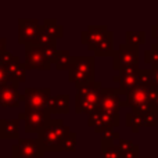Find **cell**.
<instances>
[{"instance_id": "1", "label": "cell", "mask_w": 158, "mask_h": 158, "mask_svg": "<svg viewBox=\"0 0 158 158\" xmlns=\"http://www.w3.org/2000/svg\"><path fill=\"white\" fill-rule=\"evenodd\" d=\"M69 133H71V129L68 125L64 123L63 119H50L47 125L40 129L36 140L44 153L63 151V144Z\"/></svg>"}, {"instance_id": "2", "label": "cell", "mask_w": 158, "mask_h": 158, "mask_svg": "<svg viewBox=\"0 0 158 158\" xmlns=\"http://www.w3.org/2000/svg\"><path fill=\"white\" fill-rule=\"evenodd\" d=\"M96 77V60L94 56L89 57H72L68 69V81L75 85V87L85 86L94 82Z\"/></svg>"}, {"instance_id": "3", "label": "cell", "mask_w": 158, "mask_h": 158, "mask_svg": "<svg viewBox=\"0 0 158 158\" xmlns=\"http://www.w3.org/2000/svg\"><path fill=\"white\" fill-rule=\"evenodd\" d=\"M101 89H103V86L97 81L77 89V94H75V112L77 114L89 115L94 110H97L98 104H100Z\"/></svg>"}, {"instance_id": "4", "label": "cell", "mask_w": 158, "mask_h": 158, "mask_svg": "<svg viewBox=\"0 0 158 158\" xmlns=\"http://www.w3.org/2000/svg\"><path fill=\"white\" fill-rule=\"evenodd\" d=\"M52 119V114L47 108L43 110H31L25 108L24 112H19L18 121H24L27 133H39L40 129L47 125Z\"/></svg>"}, {"instance_id": "5", "label": "cell", "mask_w": 158, "mask_h": 158, "mask_svg": "<svg viewBox=\"0 0 158 158\" xmlns=\"http://www.w3.org/2000/svg\"><path fill=\"white\" fill-rule=\"evenodd\" d=\"M139 49L131 47L128 44H119V49L112 56V68L117 71L128 68H139Z\"/></svg>"}, {"instance_id": "6", "label": "cell", "mask_w": 158, "mask_h": 158, "mask_svg": "<svg viewBox=\"0 0 158 158\" xmlns=\"http://www.w3.org/2000/svg\"><path fill=\"white\" fill-rule=\"evenodd\" d=\"M50 98H52L50 87H27L22 93V101L25 103V108L31 110L47 108Z\"/></svg>"}, {"instance_id": "7", "label": "cell", "mask_w": 158, "mask_h": 158, "mask_svg": "<svg viewBox=\"0 0 158 158\" xmlns=\"http://www.w3.org/2000/svg\"><path fill=\"white\" fill-rule=\"evenodd\" d=\"M121 94H126V92L122 89H112V87L101 89L98 108L110 114H119V110L122 107H126L125 101L119 98Z\"/></svg>"}, {"instance_id": "8", "label": "cell", "mask_w": 158, "mask_h": 158, "mask_svg": "<svg viewBox=\"0 0 158 158\" xmlns=\"http://www.w3.org/2000/svg\"><path fill=\"white\" fill-rule=\"evenodd\" d=\"M87 125L92 126L97 133H100L104 129H110V128H118L121 125V115L119 114H110L106 112L103 110L97 108L89 114L87 118Z\"/></svg>"}, {"instance_id": "9", "label": "cell", "mask_w": 158, "mask_h": 158, "mask_svg": "<svg viewBox=\"0 0 158 158\" xmlns=\"http://www.w3.org/2000/svg\"><path fill=\"white\" fill-rule=\"evenodd\" d=\"M24 64L28 69H40V71H49L53 64L49 58L44 56L43 47L27 44L25 46V61Z\"/></svg>"}, {"instance_id": "10", "label": "cell", "mask_w": 158, "mask_h": 158, "mask_svg": "<svg viewBox=\"0 0 158 158\" xmlns=\"http://www.w3.org/2000/svg\"><path fill=\"white\" fill-rule=\"evenodd\" d=\"M44 154L36 139H18V143L11 147V157L43 158Z\"/></svg>"}, {"instance_id": "11", "label": "cell", "mask_w": 158, "mask_h": 158, "mask_svg": "<svg viewBox=\"0 0 158 158\" xmlns=\"http://www.w3.org/2000/svg\"><path fill=\"white\" fill-rule=\"evenodd\" d=\"M42 25L35 18H19L18 19V43L33 44L39 35Z\"/></svg>"}, {"instance_id": "12", "label": "cell", "mask_w": 158, "mask_h": 158, "mask_svg": "<svg viewBox=\"0 0 158 158\" xmlns=\"http://www.w3.org/2000/svg\"><path fill=\"white\" fill-rule=\"evenodd\" d=\"M19 85L14 82H8L0 87V107L4 108H17L22 101V94L18 89Z\"/></svg>"}, {"instance_id": "13", "label": "cell", "mask_w": 158, "mask_h": 158, "mask_svg": "<svg viewBox=\"0 0 158 158\" xmlns=\"http://www.w3.org/2000/svg\"><path fill=\"white\" fill-rule=\"evenodd\" d=\"M107 25H89L86 31L81 33V42L87 46V50H94L96 46L101 42V39L107 35Z\"/></svg>"}, {"instance_id": "14", "label": "cell", "mask_w": 158, "mask_h": 158, "mask_svg": "<svg viewBox=\"0 0 158 158\" xmlns=\"http://www.w3.org/2000/svg\"><path fill=\"white\" fill-rule=\"evenodd\" d=\"M139 71L140 68H128L119 71V74L115 75L112 81L121 85V89L125 90L126 93L136 87L139 85Z\"/></svg>"}, {"instance_id": "15", "label": "cell", "mask_w": 158, "mask_h": 158, "mask_svg": "<svg viewBox=\"0 0 158 158\" xmlns=\"http://www.w3.org/2000/svg\"><path fill=\"white\" fill-rule=\"evenodd\" d=\"M6 72H7L8 82H14V83H22L27 81V65L19 61V57L15 56L14 60L11 61L8 65L4 67Z\"/></svg>"}, {"instance_id": "16", "label": "cell", "mask_w": 158, "mask_h": 158, "mask_svg": "<svg viewBox=\"0 0 158 158\" xmlns=\"http://www.w3.org/2000/svg\"><path fill=\"white\" fill-rule=\"evenodd\" d=\"M0 139L2 140L19 139V121L0 119Z\"/></svg>"}, {"instance_id": "17", "label": "cell", "mask_w": 158, "mask_h": 158, "mask_svg": "<svg viewBox=\"0 0 158 158\" xmlns=\"http://www.w3.org/2000/svg\"><path fill=\"white\" fill-rule=\"evenodd\" d=\"M47 110L50 111V114H68L69 112V94L64 93V94L53 96L49 100Z\"/></svg>"}, {"instance_id": "18", "label": "cell", "mask_w": 158, "mask_h": 158, "mask_svg": "<svg viewBox=\"0 0 158 158\" xmlns=\"http://www.w3.org/2000/svg\"><path fill=\"white\" fill-rule=\"evenodd\" d=\"M94 52L96 57H112L115 53L114 50V32L108 31L107 35L101 39V42L96 46Z\"/></svg>"}, {"instance_id": "19", "label": "cell", "mask_w": 158, "mask_h": 158, "mask_svg": "<svg viewBox=\"0 0 158 158\" xmlns=\"http://www.w3.org/2000/svg\"><path fill=\"white\" fill-rule=\"evenodd\" d=\"M118 147L121 150L122 158H139V146L129 139H119Z\"/></svg>"}, {"instance_id": "20", "label": "cell", "mask_w": 158, "mask_h": 158, "mask_svg": "<svg viewBox=\"0 0 158 158\" xmlns=\"http://www.w3.org/2000/svg\"><path fill=\"white\" fill-rule=\"evenodd\" d=\"M100 158H122L121 150L118 144H114V142H107L100 139Z\"/></svg>"}, {"instance_id": "21", "label": "cell", "mask_w": 158, "mask_h": 158, "mask_svg": "<svg viewBox=\"0 0 158 158\" xmlns=\"http://www.w3.org/2000/svg\"><path fill=\"white\" fill-rule=\"evenodd\" d=\"M42 27H43V29L46 31L49 35H52L56 40H57V39H61L64 36V27L58 24L56 18H46L43 21V25H42Z\"/></svg>"}, {"instance_id": "22", "label": "cell", "mask_w": 158, "mask_h": 158, "mask_svg": "<svg viewBox=\"0 0 158 158\" xmlns=\"http://www.w3.org/2000/svg\"><path fill=\"white\" fill-rule=\"evenodd\" d=\"M146 32L144 31H128L125 32V44L135 49H139L140 44H144Z\"/></svg>"}, {"instance_id": "23", "label": "cell", "mask_w": 158, "mask_h": 158, "mask_svg": "<svg viewBox=\"0 0 158 158\" xmlns=\"http://www.w3.org/2000/svg\"><path fill=\"white\" fill-rule=\"evenodd\" d=\"M71 60H72V56L69 53V50H58L53 64H54V67L58 71H63V69H69Z\"/></svg>"}, {"instance_id": "24", "label": "cell", "mask_w": 158, "mask_h": 158, "mask_svg": "<svg viewBox=\"0 0 158 158\" xmlns=\"http://www.w3.org/2000/svg\"><path fill=\"white\" fill-rule=\"evenodd\" d=\"M33 46H39V47L57 46V40H56V39L53 38L52 35H49V33H47L46 31L43 29V27H42V28H40V31H39L38 38H36L35 43H33Z\"/></svg>"}, {"instance_id": "25", "label": "cell", "mask_w": 158, "mask_h": 158, "mask_svg": "<svg viewBox=\"0 0 158 158\" xmlns=\"http://www.w3.org/2000/svg\"><path fill=\"white\" fill-rule=\"evenodd\" d=\"M125 125L129 126V128L132 129V132H133V133H137V132H139V129L142 128V117L133 114L132 111L126 112V114H125Z\"/></svg>"}, {"instance_id": "26", "label": "cell", "mask_w": 158, "mask_h": 158, "mask_svg": "<svg viewBox=\"0 0 158 158\" xmlns=\"http://www.w3.org/2000/svg\"><path fill=\"white\" fill-rule=\"evenodd\" d=\"M144 63L153 65H158V44L153 43L148 50L144 52Z\"/></svg>"}, {"instance_id": "27", "label": "cell", "mask_w": 158, "mask_h": 158, "mask_svg": "<svg viewBox=\"0 0 158 158\" xmlns=\"http://www.w3.org/2000/svg\"><path fill=\"white\" fill-rule=\"evenodd\" d=\"M142 126H146V128H154V126H158V114L157 111H150L148 114H144L142 117Z\"/></svg>"}, {"instance_id": "28", "label": "cell", "mask_w": 158, "mask_h": 158, "mask_svg": "<svg viewBox=\"0 0 158 158\" xmlns=\"http://www.w3.org/2000/svg\"><path fill=\"white\" fill-rule=\"evenodd\" d=\"M100 136L101 140H107V142H115V140H119L121 139V135L115 131L114 128H110V129H104V131L100 132Z\"/></svg>"}, {"instance_id": "29", "label": "cell", "mask_w": 158, "mask_h": 158, "mask_svg": "<svg viewBox=\"0 0 158 158\" xmlns=\"http://www.w3.org/2000/svg\"><path fill=\"white\" fill-rule=\"evenodd\" d=\"M75 150H77V133L71 132L63 144V151H71V153H74Z\"/></svg>"}, {"instance_id": "30", "label": "cell", "mask_w": 158, "mask_h": 158, "mask_svg": "<svg viewBox=\"0 0 158 158\" xmlns=\"http://www.w3.org/2000/svg\"><path fill=\"white\" fill-rule=\"evenodd\" d=\"M153 82V72L151 69H140L139 71V85H150Z\"/></svg>"}, {"instance_id": "31", "label": "cell", "mask_w": 158, "mask_h": 158, "mask_svg": "<svg viewBox=\"0 0 158 158\" xmlns=\"http://www.w3.org/2000/svg\"><path fill=\"white\" fill-rule=\"evenodd\" d=\"M14 57H15V56H14L13 53L8 52V50H6V52L3 53L2 56H0V65H3V67L8 65V64H10L11 61L14 60Z\"/></svg>"}, {"instance_id": "32", "label": "cell", "mask_w": 158, "mask_h": 158, "mask_svg": "<svg viewBox=\"0 0 158 158\" xmlns=\"http://www.w3.org/2000/svg\"><path fill=\"white\" fill-rule=\"evenodd\" d=\"M6 83H8V77L7 72H6V68L3 65H0V87L4 86Z\"/></svg>"}, {"instance_id": "33", "label": "cell", "mask_w": 158, "mask_h": 158, "mask_svg": "<svg viewBox=\"0 0 158 158\" xmlns=\"http://www.w3.org/2000/svg\"><path fill=\"white\" fill-rule=\"evenodd\" d=\"M150 69L153 72V83L158 87V65H153Z\"/></svg>"}, {"instance_id": "34", "label": "cell", "mask_w": 158, "mask_h": 158, "mask_svg": "<svg viewBox=\"0 0 158 158\" xmlns=\"http://www.w3.org/2000/svg\"><path fill=\"white\" fill-rule=\"evenodd\" d=\"M6 46H7V39L3 38V36L0 35V56H2L3 53L7 50V49H6Z\"/></svg>"}, {"instance_id": "35", "label": "cell", "mask_w": 158, "mask_h": 158, "mask_svg": "<svg viewBox=\"0 0 158 158\" xmlns=\"http://www.w3.org/2000/svg\"><path fill=\"white\" fill-rule=\"evenodd\" d=\"M151 36H153V39H157V44H158V21L156 25L151 27Z\"/></svg>"}, {"instance_id": "36", "label": "cell", "mask_w": 158, "mask_h": 158, "mask_svg": "<svg viewBox=\"0 0 158 158\" xmlns=\"http://www.w3.org/2000/svg\"><path fill=\"white\" fill-rule=\"evenodd\" d=\"M153 107L156 108V111H157V114H158V94H157V97L154 98V101H153Z\"/></svg>"}, {"instance_id": "37", "label": "cell", "mask_w": 158, "mask_h": 158, "mask_svg": "<svg viewBox=\"0 0 158 158\" xmlns=\"http://www.w3.org/2000/svg\"><path fill=\"white\" fill-rule=\"evenodd\" d=\"M139 158H151V157H139Z\"/></svg>"}, {"instance_id": "38", "label": "cell", "mask_w": 158, "mask_h": 158, "mask_svg": "<svg viewBox=\"0 0 158 158\" xmlns=\"http://www.w3.org/2000/svg\"><path fill=\"white\" fill-rule=\"evenodd\" d=\"M0 158H11V157H0Z\"/></svg>"}, {"instance_id": "39", "label": "cell", "mask_w": 158, "mask_h": 158, "mask_svg": "<svg viewBox=\"0 0 158 158\" xmlns=\"http://www.w3.org/2000/svg\"><path fill=\"white\" fill-rule=\"evenodd\" d=\"M157 131H158V126H157ZM157 144H158V139H157Z\"/></svg>"}, {"instance_id": "40", "label": "cell", "mask_w": 158, "mask_h": 158, "mask_svg": "<svg viewBox=\"0 0 158 158\" xmlns=\"http://www.w3.org/2000/svg\"><path fill=\"white\" fill-rule=\"evenodd\" d=\"M11 158H19V157H11Z\"/></svg>"}]
</instances>
